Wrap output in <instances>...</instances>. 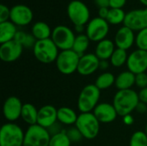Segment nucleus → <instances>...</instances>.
Here are the masks:
<instances>
[{"label":"nucleus","mask_w":147,"mask_h":146,"mask_svg":"<svg viewBox=\"0 0 147 146\" xmlns=\"http://www.w3.org/2000/svg\"><path fill=\"white\" fill-rule=\"evenodd\" d=\"M139 102V94L132 89L118 90L113 99V105L118 115L121 117L131 114L136 109Z\"/></svg>","instance_id":"obj_1"},{"label":"nucleus","mask_w":147,"mask_h":146,"mask_svg":"<svg viewBox=\"0 0 147 146\" xmlns=\"http://www.w3.org/2000/svg\"><path fill=\"white\" fill-rule=\"evenodd\" d=\"M59 48L51 38L37 40L34 48L35 59L42 64H52L56 61L59 55Z\"/></svg>","instance_id":"obj_2"},{"label":"nucleus","mask_w":147,"mask_h":146,"mask_svg":"<svg viewBox=\"0 0 147 146\" xmlns=\"http://www.w3.org/2000/svg\"><path fill=\"white\" fill-rule=\"evenodd\" d=\"M101 90L95 84L86 85L78 99V108L80 113H90L99 104Z\"/></svg>","instance_id":"obj_3"},{"label":"nucleus","mask_w":147,"mask_h":146,"mask_svg":"<svg viewBox=\"0 0 147 146\" xmlns=\"http://www.w3.org/2000/svg\"><path fill=\"white\" fill-rule=\"evenodd\" d=\"M25 133L18 125L9 122L0 129V146H23Z\"/></svg>","instance_id":"obj_4"},{"label":"nucleus","mask_w":147,"mask_h":146,"mask_svg":"<svg viewBox=\"0 0 147 146\" xmlns=\"http://www.w3.org/2000/svg\"><path fill=\"white\" fill-rule=\"evenodd\" d=\"M75 126L80 131L84 139L90 140L96 138L100 131V122L93 112L81 113L78 117Z\"/></svg>","instance_id":"obj_5"},{"label":"nucleus","mask_w":147,"mask_h":146,"mask_svg":"<svg viewBox=\"0 0 147 146\" xmlns=\"http://www.w3.org/2000/svg\"><path fill=\"white\" fill-rule=\"evenodd\" d=\"M67 15L74 26H85L90 22V9L84 2L81 0H72L68 3Z\"/></svg>","instance_id":"obj_6"},{"label":"nucleus","mask_w":147,"mask_h":146,"mask_svg":"<svg viewBox=\"0 0 147 146\" xmlns=\"http://www.w3.org/2000/svg\"><path fill=\"white\" fill-rule=\"evenodd\" d=\"M80 56L72 49L61 51L55 61L58 71L64 75H71L78 71Z\"/></svg>","instance_id":"obj_7"},{"label":"nucleus","mask_w":147,"mask_h":146,"mask_svg":"<svg viewBox=\"0 0 147 146\" xmlns=\"http://www.w3.org/2000/svg\"><path fill=\"white\" fill-rule=\"evenodd\" d=\"M51 135L47 129L39 126H29L25 132L23 146H49Z\"/></svg>","instance_id":"obj_8"},{"label":"nucleus","mask_w":147,"mask_h":146,"mask_svg":"<svg viewBox=\"0 0 147 146\" xmlns=\"http://www.w3.org/2000/svg\"><path fill=\"white\" fill-rule=\"evenodd\" d=\"M51 39L59 50L65 51L72 49L76 35L69 27L58 25L53 29Z\"/></svg>","instance_id":"obj_9"},{"label":"nucleus","mask_w":147,"mask_h":146,"mask_svg":"<svg viewBox=\"0 0 147 146\" xmlns=\"http://www.w3.org/2000/svg\"><path fill=\"white\" fill-rule=\"evenodd\" d=\"M85 28V34L90 41L97 43L106 39L109 32V23L99 16L90 19Z\"/></svg>","instance_id":"obj_10"},{"label":"nucleus","mask_w":147,"mask_h":146,"mask_svg":"<svg viewBox=\"0 0 147 146\" xmlns=\"http://www.w3.org/2000/svg\"><path fill=\"white\" fill-rule=\"evenodd\" d=\"M124 26L133 31L140 32L147 28V8L136 9L128 11L123 22Z\"/></svg>","instance_id":"obj_11"},{"label":"nucleus","mask_w":147,"mask_h":146,"mask_svg":"<svg viewBox=\"0 0 147 146\" xmlns=\"http://www.w3.org/2000/svg\"><path fill=\"white\" fill-rule=\"evenodd\" d=\"M126 65L127 70L135 75L146 72L147 70V52L140 49L134 50L128 55Z\"/></svg>","instance_id":"obj_12"},{"label":"nucleus","mask_w":147,"mask_h":146,"mask_svg":"<svg viewBox=\"0 0 147 146\" xmlns=\"http://www.w3.org/2000/svg\"><path fill=\"white\" fill-rule=\"evenodd\" d=\"M34 17L32 9L25 4H16L10 9L9 21L16 26H27Z\"/></svg>","instance_id":"obj_13"},{"label":"nucleus","mask_w":147,"mask_h":146,"mask_svg":"<svg viewBox=\"0 0 147 146\" xmlns=\"http://www.w3.org/2000/svg\"><path fill=\"white\" fill-rule=\"evenodd\" d=\"M23 46L15 40L1 44L0 59L6 63H11L17 60L22 53Z\"/></svg>","instance_id":"obj_14"},{"label":"nucleus","mask_w":147,"mask_h":146,"mask_svg":"<svg viewBox=\"0 0 147 146\" xmlns=\"http://www.w3.org/2000/svg\"><path fill=\"white\" fill-rule=\"evenodd\" d=\"M23 104L16 96L8 97L3 106V114L9 122H14L21 118Z\"/></svg>","instance_id":"obj_15"},{"label":"nucleus","mask_w":147,"mask_h":146,"mask_svg":"<svg viewBox=\"0 0 147 146\" xmlns=\"http://www.w3.org/2000/svg\"><path fill=\"white\" fill-rule=\"evenodd\" d=\"M135 38L134 31L126 26H122L117 30L114 42L117 48L127 51L135 43Z\"/></svg>","instance_id":"obj_16"},{"label":"nucleus","mask_w":147,"mask_h":146,"mask_svg":"<svg viewBox=\"0 0 147 146\" xmlns=\"http://www.w3.org/2000/svg\"><path fill=\"white\" fill-rule=\"evenodd\" d=\"M100 59L95 53H85L80 57L78 72L82 76H90L99 69Z\"/></svg>","instance_id":"obj_17"},{"label":"nucleus","mask_w":147,"mask_h":146,"mask_svg":"<svg viewBox=\"0 0 147 146\" xmlns=\"http://www.w3.org/2000/svg\"><path fill=\"white\" fill-rule=\"evenodd\" d=\"M93 114L100 123L104 124L115 121L118 115L114 105L108 102L99 103L93 110Z\"/></svg>","instance_id":"obj_18"},{"label":"nucleus","mask_w":147,"mask_h":146,"mask_svg":"<svg viewBox=\"0 0 147 146\" xmlns=\"http://www.w3.org/2000/svg\"><path fill=\"white\" fill-rule=\"evenodd\" d=\"M58 121V109L53 105H45L38 110L37 125L47 129Z\"/></svg>","instance_id":"obj_19"},{"label":"nucleus","mask_w":147,"mask_h":146,"mask_svg":"<svg viewBox=\"0 0 147 146\" xmlns=\"http://www.w3.org/2000/svg\"><path fill=\"white\" fill-rule=\"evenodd\" d=\"M115 49V44L113 40L104 39L97 43L95 54L100 60H109L110 59Z\"/></svg>","instance_id":"obj_20"},{"label":"nucleus","mask_w":147,"mask_h":146,"mask_svg":"<svg viewBox=\"0 0 147 146\" xmlns=\"http://www.w3.org/2000/svg\"><path fill=\"white\" fill-rule=\"evenodd\" d=\"M135 77L136 75L129 71H122L115 77V85L119 90L130 89L135 85Z\"/></svg>","instance_id":"obj_21"},{"label":"nucleus","mask_w":147,"mask_h":146,"mask_svg":"<svg viewBox=\"0 0 147 146\" xmlns=\"http://www.w3.org/2000/svg\"><path fill=\"white\" fill-rule=\"evenodd\" d=\"M16 26L10 21L0 22V43H5L15 39L17 33Z\"/></svg>","instance_id":"obj_22"},{"label":"nucleus","mask_w":147,"mask_h":146,"mask_svg":"<svg viewBox=\"0 0 147 146\" xmlns=\"http://www.w3.org/2000/svg\"><path fill=\"white\" fill-rule=\"evenodd\" d=\"M53 30L49 25L44 22H35L31 28V34L36 39V40H41L51 38Z\"/></svg>","instance_id":"obj_23"},{"label":"nucleus","mask_w":147,"mask_h":146,"mask_svg":"<svg viewBox=\"0 0 147 146\" xmlns=\"http://www.w3.org/2000/svg\"><path fill=\"white\" fill-rule=\"evenodd\" d=\"M38 110L31 103H24L22 109L21 118L29 126L36 125L38 119Z\"/></svg>","instance_id":"obj_24"},{"label":"nucleus","mask_w":147,"mask_h":146,"mask_svg":"<svg viewBox=\"0 0 147 146\" xmlns=\"http://www.w3.org/2000/svg\"><path fill=\"white\" fill-rule=\"evenodd\" d=\"M78 115L76 112L70 108L62 107L58 109V121L62 125H73L76 124Z\"/></svg>","instance_id":"obj_25"},{"label":"nucleus","mask_w":147,"mask_h":146,"mask_svg":"<svg viewBox=\"0 0 147 146\" xmlns=\"http://www.w3.org/2000/svg\"><path fill=\"white\" fill-rule=\"evenodd\" d=\"M90 42V40L86 35V34H78L76 36V39L72 46V50L76 52L80 57H82L83 55L85 54V52L89 48Z\"/></svg>","instance_id":"obj_26"},{"label":"nucleus","mask_w":147,"mask_h":146,"mask_svg":"<svg viewBox=\"0 0 147 146\" xmlns=\"http://www.w3.org/2000/svg\"><path fill=\"white\" fill-rule=\"evenodd\" d=\"M115 83V77L114 76V74L109 71H105L97 77L94 84L100 90H103L113 86Z\"/></svg>","instance_id":"obj_27"},{"label":"nucleus","mask_w":147,"mask_h":146,"mask_svg":"<svg viewBox=\"0 0 147 146\" xmlns=\"http://www.w3.org/2000/svg\"><path fill=\"white\" fill-rule=\"evenodd\" d=\"M127 58H128V54L126 50L116 47L109 60H110V64L114 67H121L125 64H127Z\"/></svg>","instance_id":"obj_28"},{"label":"nucleus","mask_w":147,"mask_h":146,"mask_svg":"<svg viewBox=\"0 0 147 146\" xmlns=\"http://www.w3.org/2000/svg\"><path fill=\"white\" fill-rule=\"evenodd\" d=\"M126 14L127 13H125V11L122 9L109 8V12L106 20L110 25H119L124 22Z\"/></svg>","instance_id":"obj_29"},{"label":"nucleus","mask_w":147,"mask_h":146,"mask_svg":"<svg viewBox=\"0 0 147 146\" xmlns=\"http://www.w3.org/2000/svg\"><path fill=\"white\" fill-rule=\"evenodd\" d=\"M71 140L69 139L66 132L64 130L62 133L51 136L49 146H71Z\"/></svg>","instance_id":"obj_30"},{"label":"nucleus","mask_w":147,"mask_h":146,"mask_svg":"<svg viewBox=\"0 0 147 146\" xmlns=\"http://www.w3.org/2000/svg\"><path fill=\"white\" fill-rule=\"evenodd\" d=\"M129 146H147V135L143 131L135 132L130 139Z\"/></svg>","instance_id":"obj_31"},{"label":"nucleus","mask_w":147,"mask_h":146,"mask_svg":"<svg viewBox=\"0 0 147 146\" xmlns=\"http://www.w3.org/2000/svg\"><path fill=\"white\" fill-rule=\"evenodd\" d=\"M135 44L138 49L147 52V28L138 32L135 38Z\"/></svg>","instance_id":"obj_32"},{"label":"nucleus","mask_w":147,"mask_h":146,"mask_svg":"<svg viewBox=\"0 0 147 146\" xmlns=\"http://www.w3.org/2000/svg\"><path fill=\"white\" fill-rule=\"evenodd\" d=\"M66 134L69 138V139L71 140V143H77L79 142L84 137L82 135V133H80V131L75 126V127H71L68 130L65 131Z\"/></svg>","instance_id":"obj_33"},{"label":"nucleus","mask_w":147,"mask_h":146,"mask_svg":"<svg viewBox=\"0 0 147 146\" xmlns=\"http://www.w3.org/2000/svg\"><path fill=\"white\" fill-rule=\"evenodd\" d=\"M135 85L140 89L147 87V74L146 72L137 74L135 77Z\"/></svg>","instance_id":"obj_34"},{"label":"nucleus","mask_w":147,"mask_h":146,"mask_svg":"<svg viewBox=\"0 0 147 146\" xmlns=\"http://www.w3.org/2000/svg\"><path fill=\"white\" fill-rule=\"evenodd\" d=\"M10 17V9L5 4H0V22L9 21Z\"/></svg>","instance_id":"obj_35"},{"label":"nucleus","mask_w":147,"mask_h":146,"mask_svg":"<svg viewBox=\"0 0 147 146\" xmlns=\"http://www.w3.org/2000/svg\"><path fill=\"white\" fill-rule=\"evenodd\" d=\"M47 131L49 133V134L51 136H53V135H56V134H59L60 133H62L64 131L63 127H62V124L59 121L55 122L54 124H53L51 126H49L47 128Z\"/></svg>","instance_id":"obj_36"},{"label":"nucleus","mask_w":147,"mask_h":146,"mask_svg":"<svg viewBox=\"0 0 147 146\" xmlns=\"http://www.w3.org/2000/svg\"><path fill=\"white\" fill-rule=\"evenodd\" d=\"M127 0H109V8L122 9L126 5Z\"/></svg>","instance_id":"obj_37"},{"label":"nucleus","mask_w":147,"mask_h":146,"mask_svg":"<svg viewBox=\"0 0 147 146\" xmlns=\"http://www.w3.org/2000/svg\"><path fill=\"white\" fill-rule=\"evenodd\" d=\"M26 36H27V33H25V32H23V31H17V33H16V34L14 40H15L16 42H18L19 44H21V45L22 46V43H23V41H24Z\"/></svg>","instance_id":"obj_38"},{"label":"nucleus","mask_w":147,"mask_h":146,"mask_svg":"<svg viewBox=\"0 0 147 146\" xmlns=\"http://www.w3.org/2000/svg\"><path fill=\"white\" fill-rule=\"evenodd\" d=\"M138 94H139L140 102H141L147 105V87L145 89H140Z\"/></svg>","instance_id":"obj_39"},{"label":"nucleus","mask_w":147,"mask_h":146,"mask_svg":"<svg viewBox=\"0 0 147 146\" xmlns=\"http://www.w3.org/2000/svg\"><path fill=\"white\" fill-rule=\"evenodd\" d=\"M109 8L108 7H103V8H99V10H98V16L102 18V19H107L108 17V15H109Z\"/></svg>","instance_id":"obj_40"},{"label":"nucleus","mask_w":147,"mask_h":146,"mask_svg":"<svg viewBox=\"0 0 147 146\" xmlns=\"http://www.w3.org/2000/svg\"><path fill=\"white\" fill-rule=\"evenodd\" d=\"M139 114H147V105L140 102L135 109Z\"/></svg>","instance_id":"obj_41"},{"label":"nucleus","mask_w":147,"mask_h":146,"mask_svg":"<svg viewBox=\"0 0 147 146\" xmlns=\"http://www.w3.org/2000/svg\"><path fill=\"white\" fill-rule=\"evenodd\" d=\"M94 2L99 8H103V7L109 8V0H94Z\"/></svg>","instance_id":"obj_42"},{"label":"nucleus","mask_w":147,"mask_h":146,"mask_svg":"<svg viewBox=\"0 0 147 146\" xmlns=\"http://www.w3.org/2000/svg\"><path fill=\"white\" fill-rule=\"evenodd\" d=\"M123 122L127 125V126H130V125H133V123L134 122V117L131 115V114H127L126 116L123 117Z\"/></svg>","instance_id":"obj_43"},{"label":"nucleus","mask_w":147,"mask_h":146,"mask_svg":"<svg viewBox=\"0 0 147 146\" xmlns=\"http://www.w3.org/2000/svg\"><path fill=\"white\" fill-rule=\"evenodd\" d=\"M109 60H100V63H99V69L100 70L106 71L109 69Z\"/></svg>","instance_id":"obj_44"},{"label":"nucleus","mask_w":147,"mask_h":146,"mask_svg":"<svg viewBox=\"0 0 147 146\" xmlns=\"http://www.w3.org/2000/svg\"><path fill=\"white\" fill-rule=\"evenodd\" d=\"M74 29H75V32H77L78 34H83L84 30H86V28H84V26L83 25H77V26H74Z\"/></svg>","instance_id":"obj_45"},{"label":"nucleus","mask_w":147,"mask_h":146,"mask_svg":"<svg viewBox=\"0 0 147 146\" xmlns=\"http://www.w3.org/2000/svg\"><path fill=\"white\" fill-rule=\"evenodd\" d=\"M140 2L143 5H145L146 8H147V0H140Z\"/></svg>","instance_id":"obj_46"},{"label":"nucleus","mask_w":147,"mask_h":146,"mask_svg":"<svg viewBox=\"0 0 147 146\" xmlns=\"http://www.w3.org/2000/svg\"><path fill=\"white\" fill-rule=\"evenodd\" d=\"M145 133H146V134L147 135V124L146 126V128H145Z\"/></svg>","instance_id":"obj_47"},{"label":"nucleus","mask_w":147,"mask_h":146,"mask_svg":"<svg viewBox=\"0 0 147 146\" xmlns=\"http://www.w3.org/2000/svg\"></svg>","instance_id":"obj_48"}]
</instances>
